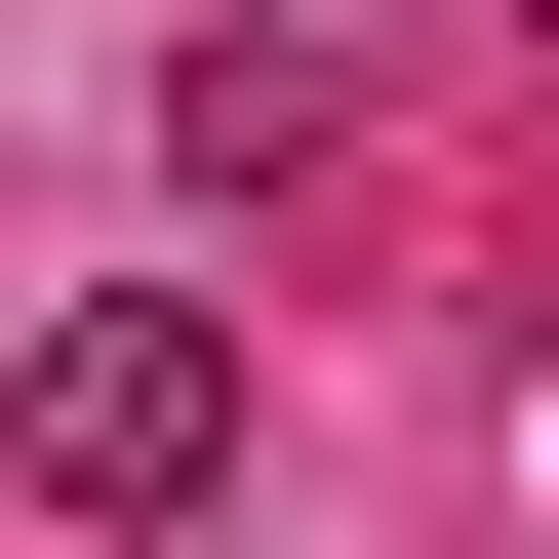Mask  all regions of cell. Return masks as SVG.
Segmentation results:
<instances>
[{
    "mask_svg": "<svg viewBox=\"0 0 559 559\" xmlns=\"http://www.w3.org/2000/svg\"><path fill=\"white\" fill-rule=\"evenodd\" d=\"M0 479H40V520H200V479H240V320H200V280H81V320L0 360Z\"/></svg>",
    "mask_w": 559,
    "mask_h": 559,
    "instance_id": "6da1fadb",
    "label": "cell"
}]
</instances>
